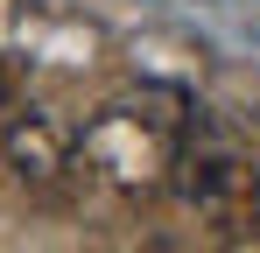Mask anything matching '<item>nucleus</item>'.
I'll return each mask as SVG.
<instances>
[{"mask_svg":"<svg viewBox=\"0 0 260 253\" xmlns=\"http://www.w3.org/2000/svg\"><path fill=\"white\" fill-rule=\"evenodd\" d=\"M190 204L211 225L225 246H239L246 232H260V169L239 155H218V162L190 169Z\"/></svg>","mask_w":260,"mask_h":253,"instance_id":"obj_1","label":"nucleus"},{"mask_svg":"<svg viewBox=\"0 0 260 253\" xmlns=\"http://www.w3.org/2000/svg\"><path fill=\"white\" fill-rule=\"evenodd\" d=\"M0 155L14 176H28V183H49L56 169L71 162V141H63V126L43 120V113H14V120L0 126Z\"/></svg>","mask_w":260,"mask_h":253,"instance_id":"obj_2","label":"nucleus"},{"mask_svg":"<svg viewBox=\"0 0 260 253\" xmlns=\"http://www.w3.org/2000/svg\"><path fill=\"white\" fill-rule=\"evenodd\" d=\"M225 253H260V232H246V239H239V246H225Z\"/></svg>","mask_w":260,"mask_h":253,"instance_id":"obj_3","label":"nucleus"}]
</instances>
